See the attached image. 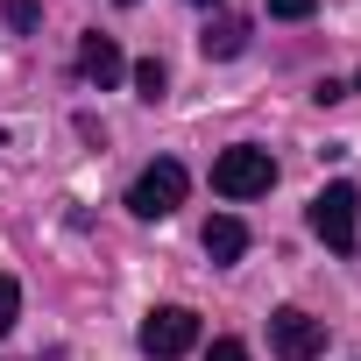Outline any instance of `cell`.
Wrapping results in <instances>:
<instances>
[{
	"instance_id": "6da1fadb",
	"label": "cell",
	"mask_w": 361,
	"mask_h": 361,
	"mask_svg": "<svg viewBox=\"0 0 361 361\" xmlns=\"http://www.w3.org/2000/svg\"><path fill=\"white\" fill-rule=\"evenodd\" d=\"M185 192H192L185 163H177V156H156L135 185H128V213H135V220H170L177 206H185Z\"/></svg>"
},
{
	"instance_id": "7a4b0ae2",
	"label": "cell",
	"mask_w": 361,
	"mask_h": 361,
	"mask_svg": "<svg viewBox=\"0 0 361 361\" xmlns=\"http://www.w3.org/2000/svg\"><path fill=\"white\" fill-rule=\"evenodd\" d=\"M305 220H312V234H319L333 255H354V248H361V192H354V185H326Z\"/></svg>"
},
{
	"instance_id": "3957f363",
	"label": "cell",
	"mask_w": 361,
	"mask_h": 361,
	"mask_svg": "<svg viewBox=\"0 0 361 361\" xmlns=\"http://www.w3.org/2000/svg\"><path fill=\"white\" fill-rule=\"evenodd\" d=\"M269 185H276V156L269 149H255V142L220 149V163H213V192L220 199H262Z\"/></svg>"
},
{
	"instance_id": "277c9868",
	"label": "cell",
	"mask_w": 361,
	"mask_h": 361,
	"mask_svg": "<svg viewBox=\"0 0 361 361\" xmlns=\"http://www.w3.org/2000/svg\"><path fill=\"white\" fill-rule=\"evenodd\" d=\"M142 354L149 361H177V354H192L199 347V312H185V305H156L149 319H142Z\"/></svg>"
},
{
	"instance_id": "5b68a950",
	"label": "cell",
	"mask_w": 361,
	"mask_h": 361,
	"mask_svg": "<svg viewBox=\"0 0 361 361\" xmlns=\"http://www.w3.org/2000/svg\"><path fill=\"white\" fill-rule=\"evenodd\" d=\"M269 347H276V361H319V354H326V326H319L312 312L283 305V312L269 319Z\"/></svg>"
},
{
	"instance_id": "8992f818",
	"label": "cell",
	"mask_w": 361,
	"mask_h": 361,
	"mask_svg": "<svg viewBox=\"0 0 361 361\" xmlns=\"http://www.w3.org/2000/svg\"><path fill=\"white\" fill-rule=\"evenodd\" d=\"M121 71H128V57H121L114 36H85V43H78V78H85V85L106 92V85H121Z\"/></svg>"
},
{
	"instance_id": "52a82bcc",
	"label": "cell",
	"mask_w": 361,
	"mask_h": 361,
	"mask_svg": "<svg viewBox=\"0 0 361 361\" xmlns=\"http://www.w3.org/2000/svg\"><path fill=\"white\" fill-rule=\"evenodd\" d=\"M199 50L220 57V64L241 57V50H248V15H220V22H206V29H199Z\"/></svg>"
},
{
	"instance_id": "ba28073f",
	"label": "cell",
	"mask_w": 361,
	"mask_h": 361,
	"mask_svg": "<svg viewBox=\"0 0 361 361\" xmlns=\"http://www.w3.org/2000/svg\"><path fill=\"white\" fill-rule=\"evenodd\" d=\"M206 255H213V262H241V255H248V227H241L234 213H213V220H206Z\"/></svg>"
},
{
	"instance_id": "9c48e42d",
	"label": "cell",
	"mask_w": 361,
	"mask_h": 361,
	"mask_svg": "<svg viewBox=\"0 0 361 361\" xmlns=\"http://www.w3.org/2000/svg\"><path fill=\"white\" fill-rule=\"evenodd\" d=\"M0 15H8V29H15V36H36V22H43L36 0H0Z\"/></svg>"
},
{
	"instance_id": "30bf717a",
	"label": "cell",
	"mask_w": 361,
	"mask_h": 361,
	"mask_svg": "<svg viewBox=\"0 0 361 361\" xmlns=\"http://www.w3.org/2000/svg\"><path fill=\"white\" fill-rule=\"evenodd\" d=\"M163 85H170V78H163V64H156V57H142V64H135V92H142V99H163Z\"/></svg>"
},
{
	"instance_id": "8fae6325",
	"label": "cell",
	"mask_w": 361,
	"mask_h": 361,
	"mask_svg": "<svg viewBox=\"0 0 361 361\" xmlns=\"http://www.w3.org/2000/svg\"><path fill=\"white\" fill-rule=\"evenodd\" d=\"M15 312H22V283H15V276H0V340H8Z\"/></svg>"
},
{
	"instance_id": "7c38bea8",
	"label": "cell",
	"mask_w": 361,
	"mask_h": 361,
	"mask_svg": "<svg viewBox=\"0 0 361 361\" xmlns=\"http://www.w3.org/2000/svg\"><path fill=\"white\" fill-rule=\"evenodd\" d=\"M312 8H319V0H269V15H276V22H305Z\"/></svg>"
},
{
	"instance_id": "4fadbf2b",
	"label": "cell",
	"mask_w": 361,
	"mask_h": 361,
	"mask_svg": "<svg viewBox=\"0 0 361 361\" xmlns=\"http://www.w3.org/2000/svg\"><path fill=\"white\" fill-rule=\"evenodd\" d=\"M206 361H248V347H241V340H213V347H206Z\"/></svg>"
},
{
	"instance_id": "5bb4252c",
	"label": "cell",
	"mask_w": 361,
	"mask_h": 361,
	"mask_svg": "<svg viewBox=\"0 0 361 361\" xmlns=\"http://www.w3.org/2000/svg\"><path fill=\"white\" fill-rule=\"evenodd\" d=\"M192 8H220V0H192Z\"/></svg>"
},
{
	"instance_id": "9a60e30c",
	"label": "cell",
	"mask_w": 361,
	"mask_h": 361,
	"mask_svg": "<svg viewBox=\"0 0 361 361\" xmlns=\"http://www.w3.org/2000/svg\"><path fill=\"white\" fill-rule=\"evenodd\" d=\"M354 92H361V71H354Z\"/></svg>"
},
{
	"instance_id": "2e32d148",
	"label": "cell",
	"mask_w": 361,
	"mask_h": 361,
	"mask_svg": "<svg viewBox=\"0 0 361 361\" xmlns=\"http://www.w3.org/2000/svg\"><path fill=\"white\" fill-rule=\"evenodd\" d=\"M0 149H8V135H0Z\"/></svg>"
},
{
	"instance_id": "e0dca14e",
	"label": "cell",
	"mask_w": 361,
	"mask_h": 361,
	"mask_svg": "<svg viewBox=\"0 0 361 361\" xmlns=\"http://www.w3.org/2000/svg\"><path fill=\"white\" fill-rule=\"evenodd\" d=\"M121 8H135V0H121Z\"/></svg>"
}]
</instances>
